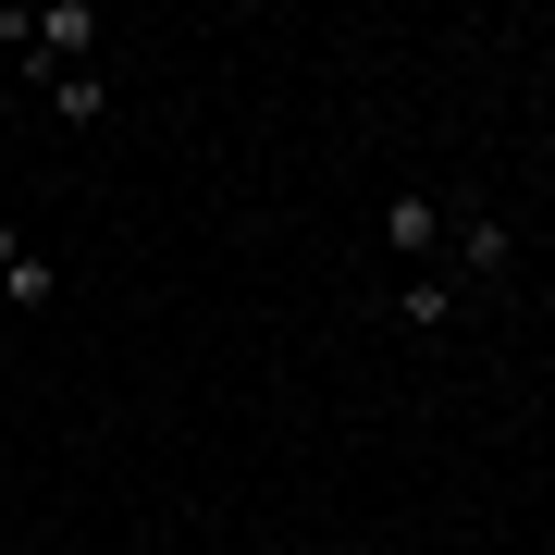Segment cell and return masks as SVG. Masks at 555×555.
Returning a JSON list of instances; mask_svg holds the SVG:
<instances>
[{"instance_id": "6", "label": "cell", "mask_w": 555, "mask_h": 555, "mask_svg": "<svg viewBox=\"0 0 555 555\" xmlns=\"http://www.w3.org/2000/svg\"><path fill=\"white\" fill-rule=\"evenodd\" d=\"M0 371H13V334H0Z\"/></svg>"}, {"instance_id": "2", "label": "cell", "mask_w": 555, "mask_h": 555, "mask_svg": "<svg viewBox=\"0 0 555 555\" xmlns=\"http://www.w3.org/2000/svg\"><path fill=\"white\" fill-rule=\"evenodd\" d=\"M444 247H456V284H506L518 272V235L494 210H469V222H444Z\"/></svg>"}, {"instance_id": "3", "label": "cell", "mask_w": 555, "mask_h": 555, "mask_svg": "<svg viewBox=\"0 0 555 555\" xmlns=\"http://www.w3.org/2000/svg\"><path fill=\"white\" fill-rule=\"evenodd\" d=\"M383 247H396L408 272H420V259L444 247V198H420V185H396V210H383Z\"/></svg>"}, {"instance_id": "1", "label": "cell", "mask_w": 555, "mask_h": 555, "mask_svg": "<svg viewBox=\"0 0 555 555\" xmlns=\"http://www.w3.org/2000/svg\"><path fill=\"white\" fill-rule=\"evenodd\" d=\"M0 309H13V321H50L62 309V259L25 235V222H0Z\"/></svg>"}, {"instance_id": "5", "label": "cell", "mask_w": 555, "mask_h": 555, "mask_svg": "<svg viewBox=\"0 0 555 555\" xmlns=\"http://www.w3.org/2000/svg\"><path fill=\"white\" fill-rule=\"evenodd\" d=\"M50 112H62V124H100V112H112V87H100V62H87V75H50Z\"/></svg>"}, {"instance_id": "4", "label": "cell", "mask_w": 555, "mask_h": 555, "mask_svg": "<svg viewBox=\"0 0 555 555\" xmlns=\"http://www.w3.org/2000/svg\"><path fill=\"white\" fill-rule=\"evenodd\" d=\"M456 297H469L456 272H408V284H396V321H408V334H444V321H456Z\"/></svg>"}]
</instances>
